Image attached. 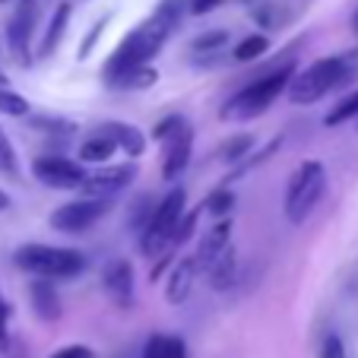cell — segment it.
Listing matches in <instances>:
<instances>
[{"mask_svg": "<svg viewBox=\"0 0 358 358\" xmlns=\"http://www.w3.org/2000/svg\"><path fill=\"white\" fill-rule=\"evenodd\" d=\"M181 3L184 0H162V3L156 7V13L149 16L146 22H140V26L117 45V51L108 57V64H105V70H101V76H105L108 86L121 73H127L130 67L149 64L159 51H162L165 41L171 38V32H175L178 22H181Z\"/></svg>", "mask_w": 358, "mask_h": 358, "instance_id": "1", "label": "cell"}, {"mask_svg": "<svg viewBox=\"0 0 358 358\" xmlns=\"http://www.w3.org/2000/svg\"><path fill=\"white\" fill-rule=\"evenodd\" d=\"M292 76H295V61H285L276 70H270V73L250 80L241 92H235L225 101V108L219 111V117L222 121H254V117H260L264 111H270V105L279 95L289 92Z\"/></svg>", "mask_w": 358, "mask_h": 358, "instance_id": "2", "label": "cell"}, {"mask_svg": "<svg viewBox=\"0 0 358 358\" xmlns=\"http://www.w3.org/2000/svg\"><path fill=\"white\" fill-rule=\"evenodd\" d=\"M358 73V57L355 55H333L314 61L308 70H295L289 83V99L295 105H311V101L324 99V95L336 92L339 86Z\"/></svg>", "mask_w": 358, "mask_h": 358, "instance_id": "3", "label": "cell"}, {"mask_svg": "<svg viewBox=\"0 0 358 358\" xmlns=\"http://www.w3.org/2000/svg\"><path fill=\"white\" fill-rule=\"evenodd\" d=\"M16 266L32 276L45 279H73L86 270V257L70 248H51V244H22L16 250Z\"/></svg>", "mask_w": 358, "mask_h": 358, "instance_id": "4", "label": "cell"}, {"mask_svg": "<svg viewBox=\"0 0 358 358\" xmlns=\"http://www.w3.org/2000/svg\"><path fill=\"white\" fill-rule=\"evenodd\" d=\"M184 203H187L184 187H175L156 206L152 219H149L146 229L140 231V248H143L146 257H159V254H165V250L175 248L178 225H181V219H184Z\"/></svg>", "mask_w": 358, "mask_h": 358, "instance_id": "5", "label": "cell"}, {"mask_svg": "<svg viewBox=\"0 0 358 358\" xmlns=\"http://www.w3.org/2000/svg\"><path fill=\"white\" fill-rule=\"evenodd\" d=\"M327 190V171L320 162H304L301 169L292 175L289 194H285V219L292 225H301L304 219L314 213Z\"/></svg>", "mask_w": 358, "mask_h": 358, "instance_id": "6", "label": "cell"}, {"mask_svg": "<svg viewBox=\"0 0 358 358\" xmlns=\"http://www.w3.org/2000/svg\"><path fill=\"white\" fill-rule=\"evenodd\" d=\"M111 213V200L105 196H86V200L76 203H64L51 213V229L67 231V235H76V231L92 229L99 219H105Z\"/></svg>", "mask_w": 358, "mask_h": 358, "instance_id": "7", "label": "cell"}, {"mask_svg": "<svg viewBox=\"0 0 358 358\" xmlns=\"http://www.w3.org/2000/svg\"><path fill=\"white\" fill-rule=\"evenodd\" d=\"M32 175L38 178L45 187H57V190H73V187H83L86 184V171L83 165L70 162L64 156H38L32 162Z\"/></svg>", "mask_w": 358, "mask_h": 358, "instance_id": "8", "label": "cell"}, {"mask_svg": "<svg viewBox=\"0 0 358 358\" xmlns=\"http://www.w3.org/2000/svg\"><path fill=\"white\" fill-rule=\"evenodd\" d=\"M165 156H162V178L165 181H178L184 175V169L190 165V152H194V130L187 124L165 136Z\"/></svg>", "mask_w": 358, "mask_h": 358, "instance_id": "9", "label": "cell"}, {"mask_svg": "<svg viewBox=\"0 0 358 358\" xmlns=\"http://www.w3.org/2000/svg\"><path fill=\"white\" fill-rule=\"evenodd\" d=\"M35 20H38V0H22L7 26V41L16 61H29V41L35 32Z\"/></svg>", "mask_w": 358, "mask_h": 358, "instance_id": "10", "label": "cell"}, {"mask_svg": "<svg viewBox=\"0 0 358 358\" xmlns=\"http://www.w3.org/2000/svg\"><path fill=\"white\" fill-rule=\"evenodd\" d=\"M134 178H136V165H108V169L89 175L83 190H86V196H105V200H111L115 194L127 190Z\"/></svg>", "mask_w": 358, "mask_h": 358, "instance_id": "11", "label": "cell"}, {"mask_svg": "<svg viewBox=\"0 0 358 358\" xmlns=\"http://www.w3.org/2000/svg\"><path fill=\"white\" fill-rule=\"evenodd\" d=\"M101 285L117 308H130L134 304V266H130V260H111L101 273Z\"/></svg>", "mask_w": 358, "mask_h": 358, "instance_id": "12", "label": "cell"}, {"mask_svg": "<svg viewBox=\"0 0 358 358\" xmlns=\"http://www.w3.org/2000/svg\"><path fill=\"white\" fill-rule=\"evenodd\" d=\"M229 248H231V219L222 216L210 231H203V238H200V248H196V264H200V270H210Z\"/></svg>", "mask_w": 358, "mask_h": 358, "instance_id": "13", "label": "cell"}, {"mask_svg": "<svg viewBox=\"0 0 358 358\" xmlns=\"http://www.w3.org/2000/svg\"><path fill=\"white\" fill-rule=\"evenodd\" d=\"M196 273H200V264H196V257H184V260H178V264L171 266V273H169V285H165V298H169L171 304H181V301H187V298H190V292H194Z\"/></svg>", "mask_w": 358, "mask_h": 358, "instance_id": "14", "label": "cell"}, {"mask_svg": "<svg viewBox=\"0 0 358 358\" xmlns=\"http://www.w3.org/2000/svg\"><path fill=\"white\" fill-rule=\"evenodd\" d=\"M29 298H32V308L41 320H57L61 317V295L55 289V279H45V276H35V282L29 285Z\"/></svg>", "mask_w": 358, "mask_h": 358, "instance_id": "15", "label": "cell"}, {"mask_svg": "<svg viewBox=\"0 0 358 358\" xmlns=\"http://www.w3.org/2000/svg\"><path fill=\"white\" fill-rule=\"evenodd\" d=\"M101 134H108L111 140L117 143V149H121V152H127L130 159H140L143 152H146V136H143L134 124L111 121V124H105V127H101Z\"/></svg>", "mask_w": 358, "mask_h": 358, "instance_id": "16", "label": "cell"}, {"mask_svg": "<svg viewBox=\"0 0 358 358\" xmlns=\"http://www.w3.org/2000/svg\"><path fill=\"white\" fill-rule=\"evenodd\" d=\"M67 22H70V3H57L55 13H51V22H48V29H45V38H41V45H38V57L55 55L64 32H67Z\"/></svg>", "mask_w": 358, "mask_h": 358, "instance_id": "17", "label": "cell"}, {"mask_svg": "<svg viewBox=\"0 0 358 358\" xmlns=\"http://www.w3.org/2000/svg\"><path fill=\"white\" fill-rule=\"evenodd\" d=\"M140 358H187V345L181 336H171V333H152L143 345Z\"/></svg>", "mask_w": 358, "mask_h": 358, "instance_id": "18", "label": "cell"}, {"mask_svg": "<svg viewBox=\"0 0 358 358\" xmlns=\"http://www.w3.org/2000/svg\"><path fill=\"white\" fill-rule=\"evenodd\" d=\"M235 282H238V257H235V250L229 248L222 257L210 266V285L216 292H225V289H231Z\"/></svg>", "mask_w": 358, "mask_h": 358, "instance_id": "19", "label": "cell"}, {"mask_svg": "<svg viewBox=\"0 0 358 358\" xmlns=\"http://www.w3.org/2000/svg\"><path fill=\"white\" fill-rule=\"evenodd\" d=\"M115 149H117V143L111 140L108 134H101V130H99V134L89 136V140L80 146V159H83V162H105Z\"/></svg>", "mask_w": 358, "mask_h": 358, "instance_id": "20", "label": "cell"}, {"mask_svg": "<svg viewBox=\"0 0 358 358\" xmlns=\"http://www.w3.org/2000/svg\"><path fill=\"white\" fill-rule=\"evenodd\" d=\"M159 80V73L149 64H140V67H130L127 73H121L115 83H111V89H149L152 83Z\"/></svg>", "mask_w": 358, "mask_h": 358, "instance_id": "21", "label": "cell"}, {"mask_svg": "<svg viewBox=\"0 0 358 358\" xmlns=\"http://www.w3.org/2000/svg\"><path fill=\"white\" fill-rule=\"evenodd\" d=\"M266 51H270V38L266 35H248V38H241L235 45V61L248 64V61H257V57H264Z\"/></svg>", "mask_w": 358, "mask_h": 358, "instance_id": "22", "label": "cell"}, {"mask_svg": "<svg viewBox=\"0 0 358 358\" xmlns=\"http://www.w3.org/2000/svg\"><path fill=\"white\" fill-rule=\"evenodd\" d=\"M229 45V32L225 29H213V32H203L190 41V51L194 55H219L222 48Z\"/></svg>", "mask_w": 358, "mask_h": 358, "instance_id": "23", "label": "cell"}, {"mask_svg": "<svg viewBox=\"0 0 358 358\" xmlns=\"http://www.w3.org/2000/svg\"><path fill=\"white\" fill-rule=\"evenodd\" d=\"M355 117H358V89L352 95H345L339 105H333L330 115L324 117V124L327 127H339V124H349V121H355Z\"/></svg>", "mask_w": 358, "mask_h": 358, "instance_id": "24", "label": "cell"}, {"mask_svg": "<svg viewBox=\"0 0 358 358\" xmlns=\"http://www.w3.org/2000/svg\"><path fill=\"white\" fill-rule=\"evenodd\" d=\"M254 149V136L250 134H238V136H229V140L222 143V149H219V159L222 162H238V159H244Z\"/></svg>", "mask_w": 358, "mask_h": 358, "instance_id": "25", "label": "cell"}, {"mask_svg": "<svg viewBox=\"0 0 358 358\" xmlns=\"http://www.w3.org/2000/svg\"><path fill=\"white\" fill-rule=\"evenodd\" d=\"M0 115H10V117H26L29 115V101L22 95L10 92V89L0 86Z\"/></svg>", "mask_w": 358, "mask_h": 358, "instance_id": "26", "label": "cell"}, {"mask_svg": "<svg viewBox=\"0 0 358 358\" xmlns=\"http://www.w3.org/2000/svg\"><path fill=\"white\" fill-rule=\"evenodd\" d=\"M231 206H235V194L229 187H219L206 196V213H213V216H229Z\"/></svg>", "mask_w": 358, "mask_h": 358, "instance_id": "27", "label": "cell"}, {"mask_svg": "<svg viewBox=\"0 0 358 358\" xmlns=\"http://www.w3.org/2000/svg\"><path fill=\"white\" fill-rule=\"evenodd\" d=\"M152 213H156V206H152V196H140V200L134 203V210H130V219L127 225L130 229H146V222L152 219Z\"/></svg>", "mask_w": 358, "mask_h": 358, "instance_id": "28", "label": "cell"}, {"mask_svg": "<svg viewBox=\"0 0 358 358\" xmlns=\"http://www.w3.org/2000/svg\"><path fill=\"white\" fill-rule=\"evenodd\" d=\"M0 171H3V175H16V171H20V165H16V152H13V143H10L7 134H3V127H0Z\"/></svg>", "mask_w": 358, "mask_h": 358, "instance_id": "29", "label": "cell"}, {"mask_svg": "<svg viewBox=\"0 0 358 358\" xmlns=\"http://www.w3.org/2000/svg\"><path fill=\"white\" fill-rule=\"evenodd\" d=\"M32 127L41 130V134H70V130H76L70 121H61V117H48V115L32 117Z\"/></svg>", "mask_w": 358, "mask_h": 358, "instance_id": "30", "label": "cell"}, {"mask_svg": "<svg viewBox=\"0 0 358 358\" xmlns=\"http://www.w3.org/2000/svg\"><path fill=\"white\" fill-rule=\"evenodd\" d=\"M317 358H349V355H345L343 339H339L336 333H327L324 343H320V355Z\"/></svg>", "mask_w": 358, "mask_h": 358, "instance_id": "31", "label": "cell"}, {"mask_svg": "<svg viewBox=\"0 0 358 358\" xmlns=\"http://www.w3.org/2000/svg\"><path fill=\"white\" fill-rule=\"evenodd\" d=\"M181 124H184V117H181V115H169L165 121H159V124H156V130H152V140H165V136L175 134V130L181 127Z\"/></svg>", "mask_w": 358, "mask_h": 358, "instance_id": "32", "label": "cell"}, {"mask_svg": "<svg viewBox=\"0 0 358 358\" xmlns=\"http://www.w3.org/2000/svg\"><path fill=\"white\" fill-rule=\"evenodd\" d=\"M7 320H10V304L0 298V349L10 352V333H7Z\"/></svg>", "mask_w": 358, "mask_h": 358, "instance_id": "33", "label": "cell"}, {"mask_svg": "<svg viewBox=\"0 0 358 358\" xmlns=\"http://www.w3.org/2000/svg\"><path fill=\"white\" fill-rule=\"evenodd\" d=\"M51 358H92V349H89V345H64V349L55 352Z\"/></svg>", "mask_w": 358, "mask_h": 358, "instance_id": "34", "label": "cell"}, {"mask_svg": "<svg viewBox=\"0 0 358 358\" xmlns=\"http://www.w3.org/2000/svg\"><path fill=\"white\" fill-rule=\"evenodd\" d=\"M225 0H190V13L203 16V13H213V10H219Z\"/></svg>", "mask_w": 358, "mask_h": 358, "instance_id": "35", "label": "cell"}, {"mask_svg": "<svg viewBox=\"0 0 358 358\" xmlns=\"http://www.w3.org/2000/svg\"><path fill=\"white\" fill-rule=\"evenodd\" d=\"M101 29H105V20H101V22H95V26H92V32H89V38H86V45H83V55H80V57H86V55H89V48L95 45V38H99V35H101Z\"/></svg>", "mask_w": 358, "mask_h": 358, "instance_id": "36", "label": "cell"}, {"mask_svg": "<svg viewBox=\"0 0 358 358\" xmlns=\"http://www.w3.org/2000/svg\"><path fill=\"white\" fill-rule=\"evenodd\" d=\"M3 210H10V196L0 190V213H3Z\"/></svg>", "mask_w": 358, "mask_h": 358, "instance_id": "37", "label": "cell"}, {"mask_svg": "<svg viewBox=\"0 0 358 358\" xmlns=\"http://www.w3.org/2000/svg\"><path fill=\"white\" fill-rule=\"evenodd\" d=\"M352 29H355V32H358V13L352 16Z\"/></svg>", "mask_w": 358, "mask_h": 358, "instance_id": "38", "label": "cell"}, {"mask_svg": "<svg viewBox=\"0 0 358 358\" xmlns=\"http://www.w3.org/2000/svg\"><path fill=\"white\" fill-rule=\"evenodd\" d=\"M0 86H3V73H0Z\"/></svg>", "mask_w": 358, "mask_h": 358, "instance_id": "39", "label": "cell"}, {"mask_svg": "<svg viewBox=\"0 0 358 358\" xmlns=\"http://www.w3.org/2000/svg\"><path fill=\"white\" fill-rule=\"evenodd\" d=\"M355 130H358V117H355Z\"/></svg>", "mask_w": 358, "mask_h": 358, "instance_id": "40", "label": "cell"}, {"mask_svg": "<svg viewBox=\"0 0 358 358\" xmlns=\"http://www.w3.org/2000/svg\"><path fill=\"white\" fill-rule=\"evenodd\" d=\"M0 3H7V0H0Z\"/></svg>", "mask_w": 358, "mask_h": 358, "instance_id": "41", "label": "cell"}]
</instances>
